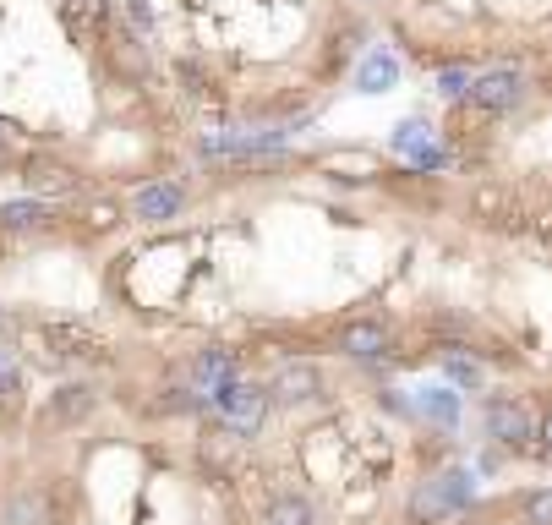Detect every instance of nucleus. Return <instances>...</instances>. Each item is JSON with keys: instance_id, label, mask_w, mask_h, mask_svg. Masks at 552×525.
<instances>
[{"instance_id": "f257e3e1", "label": "nucleus", "mask_w": 552, "mask_h": 525, "mask_svg": "<svg viewBox=\"0 0 552 525\" xmlns=\"http://www.w3.org/2000/svg\"><path fill=\"white\" fill-rule=\"evenodd\" d=\"M465 509H476V482L460 465H443V471L421 476L405 498L410 525H449L454 515H465Z\"/></svg>"}, {"instance_id": "f03ea898", "label": "nucleus", "mask_w": 552, "mask_h": 525, "mask_svg": "<svg viewBox=\"0 0 552 525\" xmlns=\"http://www.w3.org/2000/svg\"><path fill=\"white\" fill-rule=\"evenodd\" d=\"M99 383L93 378H66L55 383L50 394L39 400V411H33V438H66L77 433V427L93 422V411H99Z\"/></svg>"}, {"instance_id": "7ed1b4c3", "label": "nucleus", "mask_w": 552, "mask_h": 525, "mask_svg": "<svg viewBox=\"0 0 552 525\" xmlns=\"http://www.w3.org/2000/svg\"><path fill=\"white\" fill-rule=\"evenodd\" d=\"M208 400H214V411H219V427H225L230 438H241V443L263 433L268 411H274V394H268V383H252V378L219 383Z\"/></svg>"}, {"instance_id": "20e7f679", "label": "nucleus", "mask_w": 552, "mask_h": 525, "mask_svg": "<svg viewBox=\"0 0 552 525\" xmlns=\"http://www.w3.org/2000/svg\"><path fill=\"white\" fill-rule=\"evenodd\" d=\"M481 433L503 454H536V411L520 394H487L481 400Z\"/></svg>"}, {"instance_id": "39448f33", "label": "nucleus", "mask_w": 552, "mask_h": 525, "mask_svg": "<svg viewBox=\"0 0 552 525\" xmlns=\"http://www.w3.org/2000/svg\"><path fill=\"white\" fill-rule=\"evenodd\" d=\"M334 350L345 361H361V367H389L394 361V323L378 318V312H361V318H345L334 334Z\"/></svg>"}, {"instance_id": "423d86ee", "label": "nucleus", "mask_w": 552, "mask_h": 525, "mask_svg": "<svg viewBox=\"0 0 552 525\" xmlns=\"http://www.w3.org/2000/svg\"><path fill=\"white\" fill-rule=\"evenodd\" d=\"M268 394H274V405H285V411H301V405H317L328 394V372L317 367V361H285V367L274 372V383H268Z\"/></svg>"}, {"instance_id": "0eeeda50", "label": "nucleus", "mask_w": 552, "mask_h": 525, "mask_svg": "<svg viewBox=\"0 0 552 525\" xmlns=\"http://www.w3.org/2000/svg\"><path fill=\"white\" fill-rule=\"evenodd\" d=\"M17 170H22V186H28L33 197H44V203H50V197L61 203V197L82 192V175L66 165V159H55V154H28Z\"/></svg>"}, {"instance_id": "6e6552de", "label": "nucleus", "mask_w": 552, "mask_h": 525, "mask_svg": "<svg viewBox=\"0 0 552 525\" xmlns=\"http://www.w3.org/2000/svg\"><path fill=\"white\" fill-rule=\"evenodd\" d=\"M525 93H531V77L525 72H514V66H492V72H476L471 104L481 115H503V110H514Z\"/></svg>"}, {"instance_id": "1a4fd4ad", "label": "nucleus", "mask_w": 552, "mask_h": 525, "mask_svg": "<svg viewBox=\"0 0 552 525\" xmlns=\"http://www.w3.org/2000/svg\"><path fill=\"white\" fill-rule=\"evenodd\" d=\"M186 214V186L181 181H148L132 192V219L137 225H170Z\"/></svg>"}, {"instance_id": "9d476101", "label": "nucleus", "mask_w": 552, "mask_h": 525, "mask_svg": "<svg viewBox=\"0 0 552 525\" xmlns=\"http://www.w3.org/2000/svg\"><path fill=\"white\" fill-rule=\"evenodd\" d=\"M61 225V203H44V197H17V203H0V230L11 241L22 236H44V230Z\"/></svg>"}, {"instance_id": "9b49d317", "label": "nucleus", "mask_w": 552, "mask_h": 525, "mask_svg": "<svg viewBox=\"0 0 552 525\" xmlns=\"http://www.w3.org/2000/svg\"><path fill=\"white\" fill-rule=\"evenodd\" d=\"M230 378H241V356L230 345H208V350H197V356L186 361V383L203 389V394H214L219 383H230Z\"/></svg>"}, {"instance_id": "f8f14e48", "label": "nucleus", "mask_w": 552, "mask_h": 525, "mask_svg": "<svg viewBox=\"0 0 552 525\" xmlns=\"http://www.w3.org/2000/svg\"><path fill=\"white\" fill-rule=\"evenodd\" d=\"M394 148H399V154H405L416 170H443V165H449V154H443L438 132H432L427 121H399V126H394Z\"/></svg>"}, {"instance_id": "ddd939ff", "label": "nucleus", "mask_w": 552, "mask_h": 525, "mask_svg": "<svg viewBox=\"0 0 552 525\" xmlns=\"http://www.w3.org/2000/svg\"><path fill=\"white\" fill-rule=\"evenodd\" d=\"M471 214L481 219V225H498V230H520L525 219H531V214H525V208L514 203L509 192H503V186H487V181L476 186V197H471Z\"/></svg>"}, {"instance_id": "4468645a", "label": "nucleus", "mask_w": 552, "mask_h": 525, "mask_svg": "<svg viewBox=\"0 0 552 525\" xmlns=\"http://www.w3.org/2000/svg\"><path fill=\"white\" fill-rule=\"evenodd\" d=\"M438 350H443V378H449V389H460V394L487 389V367L476 361L471 345H438Z\"/></svg>"}, {"instance_id": "2eb2a0df", "label": "nucleus", "mask_w": 552, "mask_h": 525, "mask_svg": "<svg viewBox=\"0 0 552 525\" xmlns=\"http://www.w3.org/2000/svg\"><path fill=\"white\" fill-rule=\"evenodd\" d=\"M416 416H427L432 427L454 433V427H460V389H449V383H432V389H416Z\"/></svg>"}, {"instance_id": "dca6fc26", "label": "nucleus", "mask_w": 552, "mask_h": 525, "mask_svg": "<svg viewBox=\"0 0 552 525\" xmlns=\"http://www.w3.org/2000/svg\"><path fill=\"white\" fill-rule=\"evenodd\" d=\"M389 88H399V61L389 50H367L356 61V93H372V99H378V93H389Z\"/></svg>"}, {"instance_id": "f3484780", "label": "nucleus", "mask_w": 552, "mask_h": 525, "mask_svg": "<svg viewBox=\"0 0 552 525\" xmlns=\"http://www.w3.org/2000/svg\"><path fill=\"white\" fill-rule=\"evenodd\" d=\"M257 520H263V525H323V520H317V509H312V498H301V493H274Z\"/></svg>"}, {"instance_id": "a211bd4d", "label": "nucleus", "mask_w": 552, "mask_h": 525, "mask_svg": "<svg viewBox=\"0 0 552 525\" xmlns=\"http://www.w3.org/2000/svg\"><path fill=\"white\" fill-rule=\"evenodd\" d=\"M236 443H241V438H230V433H203V438H197V460H203V471H214V476H225V482H230Z\"/></svg>"}, {"instance_id": "6ab92c4d", "label": "nucleus", "mask_w": 552, "mask_h": 525, "mask_svg": "<svg viewBox=\"0 0 552 525\" xmlns=\"http://www.w3.org/2000/svg\"><path fill=\"white\" fill-rule=\"evenodd\" d=\"M104 22H110V0H66V28L77 33H99Z\"/></svg>"}, {"instance_id": "aec40b11", "label": "nucleus", "mask_w": 552, "mask_h": 525, "mask_svg": "<svg viewBox=\"0 0 552 525\" xmlns=\"http://www.w3.org/2000/svg\"><path fill=\"white\" fill-rule=\"evenodd\" d=\"M471 83H476V72H465V66H443L438 72V93L449 104H471Z\"/></svg>"}, {"instance_id": "412c9836", "label": "nucleus", "mask_w": 552, "mask_h": 525, "mask_svg": "<svg viewBox=\"0 0 552 525\" xmlns=\"http://www.w3.org/2000/svg\"><path fill=\"white\" fill-rule=\"evenodd\" d=\"M520 520L525 525H552V487H536V493L520 498Z\"/></svg>"}, {"instance_id": "4be33fe9", "label": "nucleus", "mask_w": 552, "mask_h": 525, "mask_svg": "<svg viewBox=\"0 0 552 525\" xmlns=\"http://www.w3.org/2000/svg\"><path fill=\"white\" fill-rule=\"evenodd\" d=\"M536 449L552 460V394L542 400V416H536Z\"/></svg>"}, {"instance_id": "5701e85b", "label": "nucleus", "mask_w": 552, "mask_h": 525, "mask_svg": "<svg viewBox=\"0 0 552 525\" xmlns=\"http://www.w3.org/2000/svg\"><path fill=\"white\" fill-rule=\"evenodd\" d=\"M531 225H536V236H542L547 247H552V203H547V208H536V214H531Z\"/></svg>"}, {"instance_id": "b1692460", "label": "nucleus", "mask_w": 552, "mask_h": 525, "mask_svg": "<svg viewBox=\"0 0 552 525\" xmlns=\"http://www.w3.org/2000/svg\"><path fill=\"white\" fill-rule=\"evenodd\" d=\"M126 6H132V17H137V22H143V28H148V0H126Z\"/></svg>"}, {"instance_id": "393cba45", "label": "nucleus", "mask_w": 552, "mask_h": 525, "mask_svg": "<svg viewBox=\"0 0 552 525\" xmlns=\"http://www.w3.org/2000/svg\"><path fill=\"white\" fill-rule=\"evenodd\" d=\"M0 154H6V126H0Z\"/></svg>"}]
</instances>
